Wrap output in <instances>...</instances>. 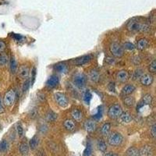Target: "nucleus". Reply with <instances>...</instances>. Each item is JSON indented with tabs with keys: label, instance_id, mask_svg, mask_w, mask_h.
Segmentation results:
<instances>
[{
	"label": "nucleus",
	"instance_id": "obj_11",
	"mask_svg": "<svg viewBox=\"0 0 156 156\" xmlns=\"http://www.w3.org/2000/svg\"><path fill=\"white\" fill-rule=\"evenodd\" d=\"M119 122L122 124H127L132 121V116L128 112H123L118 118Z\"/></svg>",
	"mask_w": 156,
	"mask_h": 156
},
{
	"label": "nucleus",
	"instance_id": "obj_7",
	"mask_svg": "<svg viewBox=\"0 0 156 156\" xmlns=\"http://www.w3.org/2000/svg\"><path fill=\"white\" fill-rule=\"evenodd\" d=\"M54 98L57 104L62 108H65L68 105V100L64 93L56 92L54 95Z\"/></svg>",
	"mask_w": 156,
	"mask_h": 156
},
{
	"label": "nucleus",
	"instance_id": "obj_36",
	"mask_svg": "<svg viewBox=\"0 0 156 156\" xmlns=\"http://www.w3.org/2000/svg\"><path fill=\"white\" fill-rule=\"evenodd\" d=\"M38 109H36V108H34V109H32L31 110V111L29 112L28 113V116L31 119H35L37 116H38Z\"/></svg>",
	"mask_w": 156,
	"mask_h": 156
},
{
	"label": "nucleus",
	"instance_id": "obj_26",
	"mask_svg": "<svg viewBox=\"0 0 156 156\" xmlns=\"http://www.w3.org/2000/svg\"><path fill=\"white\" fill-rule=\"evenodd\" d=\"M97 147H98V150L102 151V152H105V151H106L107 146L104 140H102V139L98 140Z\"/></svg>",
	"mask_w": 156,
	"mask_h": 156
},
{
	"label": "nucleus",
	"instance_id": "obj_6",
	"mask_svg": "<svg viewBox=\"0 0 156 156\" xmlns=\"http://www.w3.org/2000/svg\"><path fill=\"white\" fill-rule=\"evenodd\" d=\"M87 82V77L84 73H78L73 77V84L78 88H84Z\"/></svg>",
	"mask_w": 156,
	"mask_h": 156
},
{
	"label": "nucleus",
	"instance_id": "obj_10",
	"mask_svg": "<svg viewBox=\"0 0 156 156\" xmlns=\"http://www.w3.org/2000/svg\"><path fill=\"white\" fill-rule=\"evenodd\" d=\"M30 73V69L26 65H21L18 69V76L21 79H27Z\"/></svg>",
	"mask_w": 156,
	"mask_h": 156
},
{
	"label": "nucleus",
	"instance_id": "obj_24",
	"mask_svg": "<svg viewBox=\"0 0 156 156\" xmlns=\"http://www.w3.org/2000/svg\"><path fill=\"white\" fill-rule=\"evenodd\" d=\"M127 156H140V150L134 147H130L126 151Z\"/></svg>",
	"mask_w": 156,
	"mask_h": 156
},
{
	"label": "nucleus",
	"instance_id": "obj_44",
	"mask_svg": "<svg viewBox=\"0 0 156 156\" xmlns=\"http://www.w3.org/2000/svg\"><path fill=\"white\" fill-rule=\"evenodd\" d=\"M38 99H40L41 102H44L45 100V95H44V94H39L38 95Z\"/></svg>",
	"mask_w": 156,
	"mask_h": 156
},
{
	"label": "nucleus",
	"instance_id": "obj_12",
	"mask_svg": "<svg viewBox=\"0 0 156 156\" xmlns=\"http://www.w3.org/2000/svg\"><path fill=\"white\" fill-rule=\"evenodd\" d=\"M59 77L56 75V74H52L49 77V78L48 79L47 82H46V84L48 88H53L55 87H56L58 84H59Z\"/></svg>",
	"mask_w": 156,
	"mask_h": 156
},
{
	"label": "nucleus",
	"instance_id": "obj_21",
	"mask_svg": "<svg viewBox=\"0 0 156 156\" xmlns=\"http://www.w3.org/2000/svg\"><path fill=\"white\" fill-rule=\"evenodd\" d=\"M123 104L125 105L126 106L128 107V108H130V107H133L135 104V98L132 96H126L123 100Z\"/></svg>",
	"mask_w": 156,
	"mask_h": 156
},
{
	"label": "nucleus",
	"instance_id": "obj_39",
	"mask_svg": "<svg viewBox=\"0 0 156 156\" xmlns=\"http://www.w3.org/2000/svg\"><path fill=\"white\" fill-rule=\"evenodd\" d=\"M150 133H151V135L152 137H156V125L155 124H153L151 126V130H150Z\"/></svg>",
	"mask_w": 156,
	"mask_h": 156
},
{
	"label": "nucleus",
	"instance_id": "obj_2",
	"mask_svg": "<svg viewBox=\"0 0 156 156\" xmlns=\"http://www.w3.org/2000/svg\"><path fill=\"white\" fill-rule=\"evenodd\" d=\"M123 137L121 134L116 131H113L109 134L108 142L111 146H119L123 142Z\"/></svg>",
	"mask_w": 156,
	"mask_h": 156
},
{
	"label": "nucleus",
	"instance_id": "obj_18",
	"mask_svg": "<svg viewBox=\"0 0 156 156\" xmlns=\"http://www.w3.org/2000/svg\"><path fill=\"white\" fill-rule=\"evenodd\" d=\"M71 116L75 121L80 122L83 118V114H82L81 110H79L78 109H73L71 111Z\"/></svg>",
	"mask_w": 156,
	"mask_h": 156
},
{
	"label": "nucleus",
	"instance_id": "obj_45",
	"mask_svg": "<svg viewBox=\"0 0 156 156\" xmlns=\"http://www.w3.org/2000/svg\"><path fill=\"white\" fill-rule=\"evenodd\" d=\"M104 156H118V155H117L116 153H114V152H109V153L105 154Z\"/></svg>",
	"mask_w": 156,
	"mask_h": 156
},
{
	"label": "nucleus",
	"instance_id": "obj_22",
	"mask_svg": "<svg viewBox=\"0 0 156 156\" xmlns=\"http://www.w3.org/2000/svg\"><path fill=\"white\" fill-rule=\"evenodd\" d=\"M153 155V151L151 146H144L140 151V155L142 156H151Z\"/></svg>",
	"mask_w": 156,
	"mask_h": 156
},
{
	"label": "nucleus",
	"instance_id": "obj_27",
	"mask_svg": "<svg viewBox=\"0 0 156 156\" xmlns=\"http://www.w3.org/2000/svg\"><path fill=\"white\" fill-rule=\"evenodd\" d=\"M17 63L16 61V59L13 56L11 57L10 59V71L13 74H14L17 72Z\"/></svg>",
	"mask_w": 156,
	"mask_h": 156
},
{
	"label": "nucleus",
	"instance_id": "obj_9",
	"mask_svg": "<svg viewBox=\"0 0 156 156\" xmlns=\"http://www.w3.org/2000/svg\"><path fill=\"white\" fill-rule=\"evenodd\" d=\"M91 56L90 55H85V56H81L74 59L73 60V64L78 66H84V65L89 63L91 61Z\"/></svg>",
	"mask_w": 156,
	"mask_h": 156
},
{
	"label": "nucleus",
	"instance_id": "obj_28",
	"mask_svg": "<svg viewBox=\"0 0 156 156\" xmlns=\"http://www.w3.org/2000/svg\"><path fill=\"white\" fill-rule=\"evenodd\" d=\"M57 119V115L56 113H55L52 110H49L48 112V113L46 114V119L48 122H55L56 120Z\"/></svg>",
	"mask_w": 156,
	"mask_h": 156
},
{
	"label": "nucleus",
	"instance_id": "obj_37",
	"mask_svg": "<svg viewBox=\"0 0 156 156\" xmlns=\"http://www.w3.org/2000/svg\"><path fill=\"white\" fill-rule=\"evenodd\" d=\"M91 151H92V148L90 144H88L85 151H84V156H91Z\"/></svg>",
	"mask_w": 156,
	"mask_h": 156
},
{
	"label": "nucleus",
	"instance_id": "obj_46",
	"mask_svg": "<svg viewBox=\"0 0 156 156\" xmlns=\"http://www.w3.org/2000/svg\"><path fill=\"white\" fill-rule=\"evenodd\" d=\"M91 156H92V155H91Z\"/></svg>",
	"mask_w": 156,
	"mask_h": 156
},
{
	"label": "nucleus",
	"instance_id": "obj_41",
	"mask_svg": "<svg viewBox=\"0 0 156 156\" xmlns=\"http://www.w3.org/2000/svg\"><path fill=\"white\" fill-rule=\"evenodd\" d=\"M29 87H30V81H29L28 79H27V81H25V83L23 85V92L27 91V90L28 89Z\"/></svg>",
	"mask_w": 156,
	"mask_h": 156
},
{
	"label": "nucleus",
	"instance_id": "obj_16",
	"mask_svg": "<svg viewBox=\"0 0 156 156\" xmlns=\"http://www.w3.org/2000/svg\"><path fill=\"white\" fill-rule=\"evenodd\" d=\"M136 90L134 85L133 84H126L123 88L122 89V94L124 96H127V95H130L131 94L134 92V91Z\"/></svg>",
	"mask_w": 156,
	"mask_h": 156
},
{
	"label": "nucleus",
	"instance_id": "obj_33",
	"mask_svg": "<svg viewBox=\"0 0 156 156\" xmlns=\"http://www.w3.org/2000/svg\"><path fill=\"white\" fill-rule=\"evenodd\" d=\"M142 75H143V70H142L141 69L138 68L134 72V73H133L132 79L134 81H136L137 79H140Z\"/></svg>",
	"mask_w": 156,
	"mask_h": 156
},
{
	"label": "nucleus",
	"instance_id": "obj_30",
	"mask_svg": "<svg viewBox=\"0 0 156 156\" xmlns=\"http://www.w3.org/2000/svg\"><path fill=\"white\" fill-rule=\"evenodd\" d=\"M38 143H39V139L37 136H34L32 138L30 141V148H31L32 150L35 149L38 145Z\"/></svg>",
	"mask_w": 156,
	"mask_h": 156
},
{
	"label": "nucleus",
	"instance_id": "obj_15",
	"mask_svg": "<svg viewBox=\"0 0 156 156\" xmlns=\"http://www.w3.org/2000/svg\"><path fill=\"white\" fill-rule=\"evenodd\" d=\"M129 77H130L129 73L126 70H124L119 71L117 73V75H116L117 80L121 83H125L126 81H127L128 79H129Z\"/></svg>",
	"mask_w": 156,
	"mask_h": 156
},
{
	"label": "nucleus",
	"instance_id": "obj_34",
	"mask_svg": "<svg viewBox=\"0 0 156 156\" xmlns=\"http://www.w3.org/2000/svg\"><path fill=\"white\" fill-rule=\"evenodd\" d=\"M9 148V144L6 140H3L1 143H0V151L2 152H5Z\"/></svg>",
	"mask_w": 156,
	"mask_h": 156
},
{
	"label": "nucleus",
	"instance_id": "obj_43",
	"mask_svg": "<svg viewBox=\"0 0 156 156\" xmlns=\"http://www.w3.org/2000/svg\"><path fill=\"white\" fill-rule=\"evenodd\" d=\"M4 112V107H3V102L2 100V98L0 96V113Z\"/></svg>",
	"mask_w": 156,
	"mask_h": 156
},
{
	"label": "nucleus",
	"instance_id": "obj_38",
	"mask_svg": "<svg viewBox=\"0 0 156 156\" xmlns=\"http://www.w3.org/2000/svg\"><path fill=\"white\" fill-rule=\"evenodd\" d=\"M17 134L19 135L20 137H21L24 134V130H23V127L20 123H17Z\"/></svg>",
	"mask_w": 156,
	"mask_h": 156
},
{
	"label": "nucleus",
	"instance_id": "obj_25",
	"mask_svg": "<svg viewBox=\"0 0 156 156\" xmlns=\"http://www.w3.org/2000/svg\"><path fill=\"white\" fill-rule=\"evenodd\" d=\"M54 69L55 70L59 72V73H65L67 70V67L64 63H59L54 66Z\"/></svg>",
	"mask_w": 156,
	"mask_h": 156
},
{
	"label": "nucleus",
	"instance_id": "obj_1",
	"mask_svg": "<svg viewBox=\"0 0 156 156\" xmlns=\"http://www.w3.org/2000/svg\"><path fill=\"white\" fill-rule=\"evenodd\" d=\"M127 30L130 32H148L150 31V26L148 23H141L139 18H133L128 22Z\"/></svg>",
	"mask_w": 156,
	"mask_h": 156
},
{
	"label": "nucleus",
	"instance_id": "obj_35",
	"mask_svg": "<svg viewBox=\"0 0 156 156\" xmlns=\"http://www.w3.org/2000/svg\"><path fill=\"white\" fill-rule=\"evenodd\" d=\"M148 70L150 73H155L156 72V60H153L148 66Z\"/></svg>",
	"mask_w": 156,
	"mask_h": 156
},
{
	"label": "nucleus",
	"instance_id": "obj_23",
	"mask_svg": "<svg viewBox=\"0 0 156 156\" xmlns=\"http://www.w3.org/2000/svg\"><path fill=\"white\" fill-rule=\"evenodd\" d=\"M111 130V124L110 123H105L101 129V132L103 136H108L110 134Z\"/></svg>",
	"mask_w": 156,
	"mask_h": 156
},
{
	"label": "nucleus",
	"instance_id": "obj_8",
	"mask_svg": "<svg viewBox=\"0 0 156 156\" xmlns=\"http://www.w3.org/2000/svg\"><path fill=\"white\" fill-rule=\"evenodd\" d=\"M140 81H141V84L143 86H145V87L151 86L154 81L153 76L151 75V73H145V74H143V75L141 77V78H140Z\"/></svg>",
	"mask_w": 156,
	"mask_h": 156
},
{
	"label": "nucleus",
	"instance_id": "obj_40",
	"mask_svg": "<svg viewBox=\"0 0 156 156\" xmlns=\"http://www.w3.org/2000/svg\"><path fill=\"white\" fill-rule=\"evenodd\" d=\"M124 48H125L126 49L128 50H134L135 48L134 45L130 42H126L125 44H124Z\"/></svg>",
	"mask_w": 156,
	"mask_h": 156
},
{
	"label": "nucleus",
	"instance_id": "obj_32",
	"mask_svg": "<svg viewBox=\"0 0 156 156\" xmlns=\"http://www.w3.org/2000/svg\"><path fill=\"white\" fill-rule=\"evenodd\" d=\"M8 61H9V58H8L7 55L3 52H1L0 53V66H5L8 63Z\"/></svg>",
	"mask_w": 156,
	"mask_h": 156
},
{
	"label": "nucleus",
	"instance_id": "obj_13",
	"mask_svg": "<svg viewBox=\"0 0 156 156\" xmlns=\"http://www.w3.org/2000/svg\"><path fill=\"white\" fill-rule=\"evenodd\" d=\"M153 102V98H152V95H150V94H146V95H144L142 98L141 101L138 105V109L140 108H141L144 105H151Z\"/></svg>",
	"mask_w": 156,
	"mask_h": 156
},
{
	"label": "nucleus",
	"instance_id": "obj_19",
	"mask_svg": "<svg viewBox=\"0 0 156 156\" xmlns=\"http://www.w3.org/2000/svg\"><path fill=\"white\" fill-rule=\"evenodd\" d=\"M148 45L149 41L148 39H146V38H141V39L137 41L136 48L139 50H144L148 46Z\"/></svg>",
	"mask_w": 156,
	"mask_h": 156
},
{
	"label": "nucleus",
	"instance_id": "obj_20",
	"mask_svg": "<svg viewBox=\"0 0 156 156\" xmlns=\"http://www.w3.org/2000/svg\"><path fill=\"white\" fill-rule=\"evenodd\" d=\"M63 126L65 129H66V130H68V131H73L76 128L74 121L70 119H67L64 121Z\"/></svg>",
	"mask_w": 156,
	"mask_h": 156
},
{
	"label": "nucleus",
	"instance_id": "obj_17",
	"mask_svg": "<svg viewBox=\"0 0 156 156\" xmlns=\"http://www.w3.org/2000/svg\"><path fill=\"white\" fill-rule=\"evenodd\" d=\"M88 77L93 82H98L99 80V73L96 69H91L88 73Z\"/></svg>",
	"mask_w": 156,
	"mask_h": 156
},
{
	"label": "nucleus",
	"instance_id": "obj_3",
	"mask_svg": "<svg viewBox=\"0 0 156 156\" xmlns=\"http://www.w3.org/2000/svg\"><path fill=\"white\" fill-rule=\"evenodd\" d=\"M122 112H123V109L120 105L115 104L109 107L108 110V116L112 119H116L119 118V116H120Z\"/></svg>",
	"mask_w": 156,
	"mask_h": 156
},
{
	"label": "nucleus",
	"instance_id": "obj_14",
	"mask_svg": "<svg viewBox=\"0 0 156 156\" xmlns=\"http://www.w3.org/2000/svg\"><path fill=\"white\" fill-rule=\"evenodd\" d=\"M84 127L88 133H93L97 129V124L94 120H87L84 124Z\"/></svg>",
	"mask_w": 156,
	"mask_h": 156
},
{
	"label": "nucleus",
	"instance_id": "obj_42",
	"mask_svg": "<svg viewBox=\"0 0 156 156\" xmlns=\"http://www.w3.org/2000/svg\"><path fill=\"white\" fill-rule=\"evenodd\" d=\"M6 45L5 42L3 41H0V52H3V51L6 49Z\"/></svg>",
	"mask_w": 156,
	"mask_h": 156
},
{
	"label": "nucleus",
	"instance_id": "obj_5",
	"mask_svg": "<svg viewBox=\"0 0 156 156\" xmlns=\"http://www.w3.org/2000/svg\"><path fill=\"white\" fill-rule=\"evenodd\" d=\"M110 52L112 54V56H114L116 58H120L123 56L124 54V49H123V47H122L119 44L116 42L112 43L111 45H110Z\"/></svg>",
	"mask_w": 156,
	"mask_h": 156
},
{
	"label": "nucleus",
	"instance_id": "obj_4",
	"mask_svg": "<svg viewBox=\"0 0 156 156\" xmlns=\"http://www.w3.org/2000/svg\"><path fill=\"white\" fill-rule=\"evenodd\" d=\"M15 98H16V92L13 89H10L4 95L3 102L6 106L10 107L14 103Z\"/></svg>",
	"mask_w": 156,
	"mask_h": 156
},
{
	"label": "nucleus",
	"instance_id": "obj_31",
	"mask_svg": "<svg viewBox=\"0 0 156 156\" xmlns=\"http://www.w3.org/2000/svg\"><path fill=\"white\" fill-rule=\"evenodd\" d=\"M91 98H92V95H91V93L89 90H87L84 91L83 95V98L84 101L85 102L86 104H89L91 102Z\"/></svg>",
	"mask_w": 156,
	"mask_h": 156
},
{
	"label": "nucleus",
	"instance_id": "obj_29",
	"mask_svg": "<svg viewBox=\"0 0 156 156\" xmlns=\"http://www.w3.org/2000/svg\"><path fill=\"white\" fill-rule=\"evenodd\" d=\"M20 151L22 155H27L29 151V145L26 142H23L20 144Z\"/></svg>",
	"mask_w": 156,
	"mask_h": 156
}]
</instances>
